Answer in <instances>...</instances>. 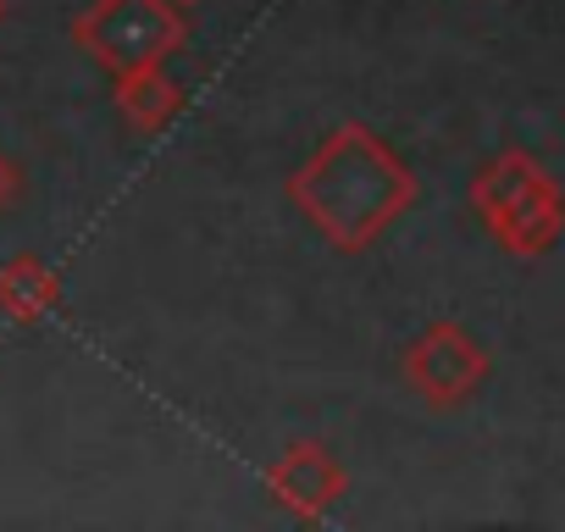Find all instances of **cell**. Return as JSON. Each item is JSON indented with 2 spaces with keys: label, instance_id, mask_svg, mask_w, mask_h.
Returning a JSON list of instances; mask_svg holds the SVG:
<instances>
[{
  "label": "cell",
  "instance_id": "obj_1",
  "mask_svg": "<svg viewBox=\"0 0 565 532\" xmlns=\"http://www.w3.org/2000/svg\"><path fill=\"white\" fill-rule=\"evenodd\" d=\"M422 183L411 161L366 123H339L295 172H289V200L295 211L339 249L361 255L372 249L411 205Z\"/></svg>",
  "mask_w": 565,
  "mask_h": 532
},
{
  "label": "cell",
  "instance_id": "obj_2",
  "mask_svg": "<svg viewBox=\"0 0 565 532\" xmlns=\"http://www.w3.org/2000/svg\"><path fill=\"white\" fill-rule=\"evenodd\" d=\"M471 211L488 227V238L504 255L537 260L559 244L565 233V194L559 183L537 167V156L526 150H499L477 178H471Z\"/></svg>",
  "mask_w": 565,
  "mask_h": 532
},
{
  "label": "cell",
  "instance_id": "obj_3",
  "mask_svg": "<svg viewBox=\"0 0 565 532\" xmlns=\"http://www.w3.org/2000/svg\"><path fill=\"white\" fill-rule=\"evenodd\" d=\"M67 40L117 78L172 62L189 45V18L178 0H89L67 23Z\"/></svg>",
  "mask_w": 565,
  "mask_h": 532
},
{
  "label": "cell",
  "instance_id": "obj_4",
  "mask_svg": "<svg viewBox=\"0 0 565 532\" xmlns=\"http://www.w3.org/2000/svg\"><path fill=\"white\" fill-rule=\"evenodd\" d=\"M488 372H493L488 344H482L466 322H455V317L427 322V328L405 344V355H399L405 389H411L422 405H433V411H460V405L488 383Z\"/></svg>",
  "mask_w": 565,
  "mask_h": 532
},
{
  "label": "cell",
  "instance_id": "obj_5",
  "mask_svg": "<svg viewBox=\"0 0 565 532\" xmlns=\"http://www.w3.org/2000/svg\"><path fill=\"white\" fill-rule=\"evenodd\" d=\"M266 493L295 521H317L350 493V471L322 438H295L266 466Z\"/></svg>",
  "mask_w": 565,
  "mask_h": 532
},
{
  "label": "cell",
  "instance_id": "obj_6",
  "mask_svg": "<svg viewBox=\"0 0 565 532\" xmlns=\"http://www.w3.org/2000/svg\"><path fill=\"white\" fill-rule=\"evenodd\" d=\"M62 306V273L45 266L34 249H18L0 260V317H12L18 328L45 322Z\"/></svg>",
  "mask_w": 565,
  "mask_h": 532
},
{
  "label": "cell",
  "instance_id": "obj_7",
  "mask_svg": "<svg viewBox=\"0 0 565 532\" xmlns=\"http://www.w3.org/2000/svg\"><path fill=\"white\" fill-rule=\"evenodd\" d=\"M183 84L161 67H134V73H117V117L134 128V134H161L178 111H183Z\"/></svg>",
  "mask_w": 565,
  "mask_h": 532
},
{
  "label": "cell",
  "instance_id": "obj_8",
  "mask_svg": "<svg viewBox=\"0 0 565 532\" xmlns=\"http://www.w3.org/2000/svg\"><path fill=\"white\" fill-rule=\"evenodd\" d=\"M23 194V167L0 150V211H12V200Z\"/></svg>",
  "mask_w": 565,
  "mask_h": 532
},
{
  "label": "cell",
  "instance_id": "obj_9",
  "mask_svg": "<svg viewBox=\"0 0 565 532\" xmlns=\"http://www.w3.org/2000/svg\"><path fill=\"white\" fill-rule=\"evenodd\" d=\"M0 23H7V0H0Z\"/></svg>",
  "mask_w": 565,
  "mask_h": 532
},
{
  "label": "cell",
  "instance_id": "obj_10",
  "mask_svg": "<svg viewBox=\"0 0 565 532\" xmlns=\"http://www.w3.org/2000/svg\"><path fill=\"white\" fill-rule=\"evenodd\" d=\"M178 7H194V0H178Z\"/></svg>",
  "mask_w": 565,
  "mask_h": 532
}]
</instances>
